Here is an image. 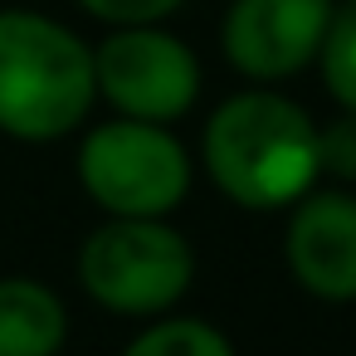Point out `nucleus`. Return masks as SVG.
Wrapping results in <instances>:
<instances>
[{"instance_id":"obj_9","label":"nucleus","mask_w":356,"mask_h":356,"mask_svg":"<svg viewBox=\"0 0 356 356\" xmlns=\"http://www.w3.org/2000/svg\"><path fill=\"white\" fill-rule=\"evenodd\" d=\"M122 356H234L210 322H161L147 327Z\"/></svg>"},{"instance_id":"obj_8","label":"nucleus","mask_w":356,"mask_h":356,"mask_svg":"<svg viewBox=\"0 0 356 356\" xmlns=\"http://www.w3.org/2000/svg\"><path fill=\"white\" fill-rule=\"evenodd\" d=\"M64 302L35 278H0V356H54L64 346Z\"/></svg>"},{"instance_id":"obj_6","label":"nucleus","mask_w":356,"mask_h":356,"mask_svg":"<svg viewBox=\"0 0 356 356\" xmlns=\"http://www.w3.org/2000/svg\"><path fill=\"white\" fill-rule=\"evenodd\" d=\"M332 0H234L225 15V54L249 79H288L317 59Z\"/></svg>"},{"instance_id":"obj_7","label":"nucleus","mask_w":356,"mask_h":356,"mask_svg":"<svg viewBox=\"0 0 356 356\" xmlns=\"http://www.w3.org/2000/svg\"><path fill=\"white\" fill-rule=\"evenodd\" d=\"M288 268L312 298H327V302L356 298V200L351 195L322 191L293 210Z\"/></svg>"},{"instance_id":"obj_11","label":"nucleus","mask_w":356,"mask_h":356,"mask_svg":"<svg viewBox=\"0 0 356 356\" xmlns=\"http://www.w3.org/2000/svg\"><path fill=\"white\" fill-rule=\"evenodd\" d=\"M317 166L341 181H356V113L351 108L346 118L327 122V132H317Z\"/></svg>"},{"instance_id":"obj_13","label":"nucleus","mask_w":356,"mask_h":356,"mask_svg":"<svg viewBox=\"0 0 356 356\" xmlns=\"http://www.w3.org/2000/svg\"><path fill=\"white\" fill-rule=\"evenodd\" d=\"M346 6H356V0H346Z\"/></svg>"},{"instance_id":"obj_1","label":"nucleus","mask_w":356,"mask_h":356,"mask_svg":"<svg viewBox=\"0 0 356 356\" xmlns=\"http://www.w3.org/2000/svg\"><path fill=\"white\" fill-rule=\"evenodd\" d=\"M205 166L244 210H278L317 181V127L278 93H239L205 127Z\"/></svg>"},{"instance_id":"obj_4","label":"nucleus","mask_w":356,"mask_h":356,"mask_svg":"<svg viewBox=\"0 0 356 356\" xmlns=\"http://www.w3.org/2000/svg\"><path fill=\"white\" fill-rule=\"evenodd\" d=\"M79 176L108 215H166L191 186V161L161 122L122 118L83 137Z\"/></svg>"},{"instance_id":"obj_5","label":"nucleus","mask_w":356,"mask_h":356,"mask_svg":"<svg viewBox=\"0 0 356 356\" xmlns=\"http://www.w3.org/2000/svg\"><path fill=\"white\" fill-rule=\"evenodd\" d=\"M93 83L98 93L142 122H171L181 118L200 93V64L195 54L152 25H122L113 40L93 54Z\"/></svg>"},{"instance_id":"obj_12","label":"nucleus","mask_w":356,"mask_h":356,"mask_svg":"<svg viewBox=\"0 0 356 356\" xmlns=\"http://www.w3.org/2000/svg\"><path fill=\"white\" fill-rule=\"evenodd\" d=\"M79 6L108 25H156L161 15H171L181 0H79Z\"/></svg>"},{"instance_id":"obj_2","label":"nucleus","mask_w":356,"mask_h":356,"mask_svg":"<svg viewBox=\"0 0 356 356\" xmlns=\"http://www.w3.org/2000/svg\"><path fill=\"white\" fill-rule=\"evenodd\" d=\"M93 93V54L79 35L30 10L0 15V132L54 142L88 118Z\"/></svg>"},{"instance_id":"obj_3","label":"nucleus","mask_w":356,"mask_h":356,"mask_svg":"<svg viewBox=\"0 0 356 356\" xmlns=\"http://www.w3.org/2000/svg\"><path fill=\"white\" fill-rule=\"evenodd\" d=\"M195 259L191 244L161 225V215H118L93 229L79 254V283L113 312L152 317L166 312L191 288Z\"/></svg>"},{"instance_id":"obj_10","label":"nucleus","mask_w":356,"mask_h":356,"mask_svg":"<svg viewBox=\"0 0 356 356\" xmlns=\"http://www.w3.org/2000/svg\"><path fill=\"white\" fill-rule=\"evenodd\" d=\"M322 74H327V88L337 93L341 108L356 113V6L337 10L327 35H322Z\"/></svg>"}]
</instances>
